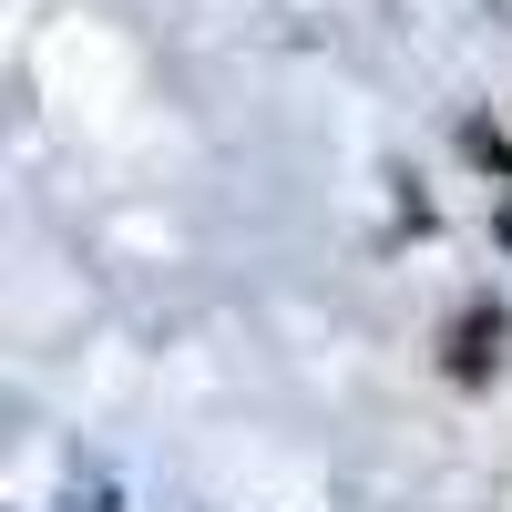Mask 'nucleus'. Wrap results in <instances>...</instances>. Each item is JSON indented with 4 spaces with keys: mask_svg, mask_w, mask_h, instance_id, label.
<instances>
[{
    "mask_svg": "<svg viewBox=\"0 0 512 512\" xmlns=\"http://www.w3.org/2000/svg\"><path fill=\"white\" fill-rule=\"evenodd\" d=\"M502 246H512V205H502Z\"/></svg>",
    "mask_w": 512,
    "mask_h": 512,
    "instance_id": "obj_2",
    "label": "nucleus"
},
{
    "mask_svg": "<svg viewBox=\"0 0 512 512\" xmlns=\"http://www.w3.org/2000/svg\"><path fill=\"white\" fill-rule=\"evenodd\" d=\"M502 338H512L502 308H461V318H451V359H441V369L461 379V390H482V379L502 369Z\"/></svg>",
    "mask_w": 512,
    "mask_h": 512,
    "instance_id": "obj_1",
    "label": "nucleus"
}]
</instances>
